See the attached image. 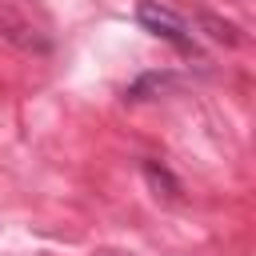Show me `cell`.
Instances as JSON below:
<instances>
[{"mask_svg": "<svg viewBox=\"0 0 256 256\" xmlns=\"http://www.w3.org/2000/svg\"><path fill=\"white\" fill-rule=\"evenodd\" d=\"M136 24H140L148 36L172 44L180 56H200V44H196L192 24H188L180 12H172L168 4H160V0H144V4L136 8Z\"/></svg>", "mask_w": 256, "mask_h": 256, "instance_id": "6da1fadb", "label": "cell"}, {"mask_svg": "<svg viewBox=\"0 0 256 256\" xmlns=\"http://www.w3.org/2000/svg\"><path fill=\"white\" fill-rule=\"evenodd\" d=\"M176 84H180V72H172V68H152V72H140V76L124 88V100H128V104H144V100L168 96Z\"/></svg>", "mask_w": 256, "mask_h": 256, "instance_id": "7a4b0ae2", "label": "cell"}, {"mask_svg": "<svg viewBox=\"0 0 256 256\" xmlns=\"http://www.w3.org/2000/svg\"><path fill=\"white\" fill-rule=\"evenodd\" d=\"M0 36H4L8 44H16L20 52H36V56L52 52V40H48V36H44L40 28H32L28 20L12 16V12H4V16H0Z\"/></svg>", "mask_w": 256, "mask_h": 256, "instance_id": "3957f363", "label": "cell"}, {"mask_svg": "<svg viewBox=\"0 0 256 256\" xmlns=\"http://www.w3.org/2000/svg\"><path fill=\"white\" fill-rule=\"evenodd\" d=\"M140 172H144V180H148V188L156 192V196H164V200H180V192H184V184L172 176V168L168 164H160V160H140Z\"/></svg>", "mask_w": 256, "mask_h": 256, "instance_id": "277c9868", "label": "cell"}, {"mask_svg": "<svg viewBox=\"0 0 256 256\" xmlns=\"http://www.w3.org/2000/svg\"><path fill=\"white\" fill-rule=\"evenodd\" d=\"M196 28L208 36V40H216V44H228V48H236L244 36H240V28L232 24V20H220L216 12H208V8H200L196 12Z\"/></svg>", "mask_w": 256, "mask_h": 256, "instance_id": "5b68a950", "label": "cell"}]
</instances>
